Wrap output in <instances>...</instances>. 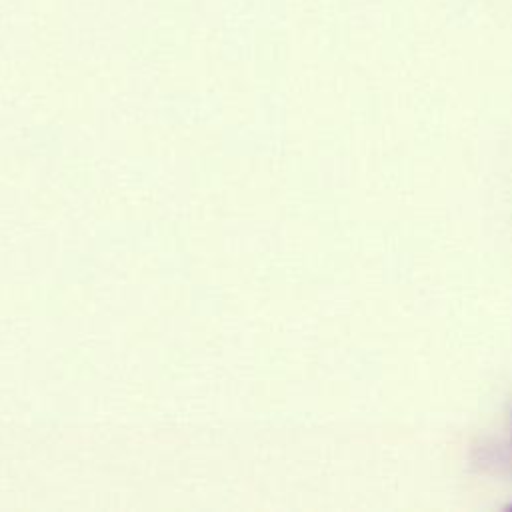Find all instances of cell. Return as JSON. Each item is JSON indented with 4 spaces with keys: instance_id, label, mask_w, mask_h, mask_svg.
<instances>
[{
    "instance_id": "obj_1",
    "label": "cell",
    "mask_w": 512,
    "mask_h": 512,
    "mask_svg": "<svg viewBox=\"0 0 512 512\" xmlns=\"http://www.w3.org/2000/svg\"><path fill=\"white\" fill-rule=\"evenodd\" d=\"M510 510H512V506H510Z\"/></svg>"
}]
</instances>
